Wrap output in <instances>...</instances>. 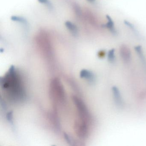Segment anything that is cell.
<instances>
[{
  "label": "cell",
  "instance_id": "cell-8",
  "mask_svg": "<svg viewBox=\"0 0 146 146\" xmlns=\"http://www.w3.org/2000/svg\"><path fill=\"white\" fill-rule=\"evenodd\" d=\"M135 49L143 64L146 65V60H145L144 55H143V52L142 47L141 46H137L135 47Z\"/></svg>",
  "mask_w": 146,
  "mask_h": 146
},
{
  "label": "cell",
  "instance_id": "cell-13",
  "mask_svg": "<svg viewBox=\"0 0 146 146\" xmlns=\"http://www.w3.org/2000/svg\"><path fill=\"white\" fill-rule=\"evenodd\" d=\"M106 55V52L104 50H101L98 53V56L99 58H103Z\"/></svg>",
  "mask_w": 146,
  "mask_h": 146
},
{
  "label": "cell",
  "instance_id": "cell-5",
  "mask_svg": "<svg viewBox=\"0 0 146 146\" xmlns=\"http://www.w3.org/2000/svg\"><path fill=\"white\" fill-rule=\"evenodd\" d=\"M65 25L73 36L77 37L78 36V29L75 24L70 21H67L65 23Z\"/></svg>",
  "mask_w": 146,
  "mask_h": 146
},
{
  "label": "cell",
  "instance_id": "cell-11",
  "mask_svg": "<svg viewBox=\"0 0 146 146\" xmlns=\"http://www.w3.org/2000/svg\"><path fill=\"white\" fill-rule=\"evenodd\" d=\"M73 9L77 17H80L82 16V11L81 7L78 4H75L73 5Z\"/></svg>",
  "mask_w": 146,
  "mask_h": 146
},
{
  "label": "cell",
  "instance_id": "cell-7",
  "mask_svg": "<svg viewBox=\"0 0 146 146\" xmlns=\"http://www.w3.org/2000/svg\"><path fill=\"white\" fill-rule=\"evenodd\" d=\"M11 19L13 22H17L23 24L25 26L28 25V22L27 19L23 17L19 16H12L11 17Z\"/></svg>",
  "mask_w": 146,
  "mask_h": 146
},
{
  "label": "cell",
  "instance_id": "cell-9",
  "mask_svg": "<svg viewBox=\"0 0 146 146\" xmlns=\"http://www.w3.org/2000/svg\"><path fill=\"white\" fill-rule=\"evenodd\" d=\"M115 49H111L108 53V59L111 63H113L115 60Z\"/></svg>",
  "mask_w": 146,
  "mask_h": 146
},
{
  "label": "cell",
  "instance_id": "cell-12",
  "mask_svg": "<svg viewBox=\"0 0 146 146\" xmlns=\"http://www.w3.org/2000/svg\"><path fill=\"white\" fill-rule=\"evenodd\" d=\"M124 23L125 25L126 26L129 27L133 32H135V35H138V32L137 31L135 28V26H134L132 24L129 22V21H126V20H125V21H124Z\"/></svg>",
  "mask_w": 146,
  "mask_h": 146
},
{
  "label": "cell",
  "instance_id": "cell-6",
  "mask_svg": "<svg viewBox=\"0 0 146 146\" xmlns=\"http://www.w3.org/2000/svg\"><path fill=\"white\" fill-rule=\"evenodd\" d=\"M81 76L82 78L88 79L89 82H94L95 78L93 72L87 70H84L81 72Z\"/></svg>",
  "mask_w": 146,
  "mask_h": 146
},
{
  "label": "cell",
  "instance_id": "cell-14",
  "mask_svg": "<svg viewBox=\"0 0 146 146\" xmlns=\"http://www.w3.org/2000/svg\"><path fill=\"white\" fill-rule=\"evenodd\" d=\"M87 1H88V2L92 3V2H94L95 0H87Z\"/></svg>",
  "mask_w": 146,
  "mask_h": 146
},
{
  "label": "cell",
  "instance_id": "cell-2",
  "mask_svg": "<svg viewBox=\"0 0 146 146\" xmlns=\"http://www.w3.org/2000/svg\"><path fill=\"white\" fill-rule=\"evenodd\" d=\"M121 58L125 63H128L131 58V53L129 48L125 45H121L120 47Z\"/></svg>",
  "mask_w": 146,
  "mask_h": 146
},
{
  "label": "cell",
  "instance_id": "cell-10",
  "mask_svg": "<svg viewBox=\"0 0 146 146\" xmlns=\"http://www.w3.org/2000/svg\"><path fill=\"white\" fill-rule=\"evenodd\" d=\"M38 2L42 5H45L49 10L53 9V6L50 0H37Z\"/></svg>",
  "mask_w": 146,
  "mask_h": 146
},
{
  "label": "cell",
  "instance_id": "cell-4",
  "mask_svg": "<svg viewBox=\"0 0 146 146\" xmlns=\"http://www.w3.org/2000/svg\"><path fill=\"white\" fill-rule=\"evenodd\" d=\"M106 18L107 20V23L105 24L102 25V26L103 28H106V29H108L109 31L113 35H117L118 34L117 31L115 28L114 23H113L111 18L108 15H106Z\"/></svg>",
  "mask_w": 146,
  "mask_h": 146
},
{
  "label": "cell",
  "instance_id": "cell-3",
  "mask_svg": "<svg viewBox=\"0 0 146 146\" xmlns=\"http://www.w3.org/2000/svg\"><path fill=\"white\" fill-rule=\"evenodd\" d=\"M112 91L115 104L119 107H122L123 102L119 90L116 86H113L112 88Z\"/></svg>",
  "mask_w": 146,
  "mask_h": 146
},
{
  "label": "cell",
  "instance_id": "cell-1",
  "mask_svg": "<svg viewBox=\"0 0 146 146\" xmlns=\"http://www.w3.org/2000/svg\"><path fill=\"white\" fill-rule=\"evenodd\" d=\"M1 84L7 97L12 101H22L25 98V92L21 76L13 66L1 78Z\"/></svg>",
  "mask_w": 146,
  "mask_h": 146
}]
</instances>
